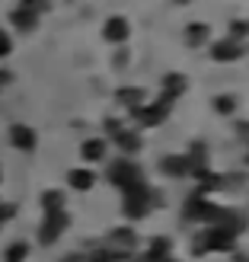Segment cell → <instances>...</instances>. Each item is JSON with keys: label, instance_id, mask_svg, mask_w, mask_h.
Segmentation results:
<instances>
[{"label": "cell", "instance_id": "obj_6", "mask_svg": "<svg viewBox=\"0 0 249 262\" xmlns=\"http://www.w3.org/2000/svg\"><path fill=\"white\" fill-rule=\"evenodd\" d=\"M128 35H131V26H128L125 16H109L106 26H102V38L112 42V45H125Z\"/></svg>", "mask_w": 249, "mask_h": 262}, {"label": "cell", "instance_id": "obj_8", "mask_svg": "<svg viewBox=\"0 0 249 262\" xmlns=\"http://www.w3.org/2000/svg\"><path fill=\"white\" fill-rule=\"evenodd\" d=\"M115 147H119L125 157H131V154H138L141 147H144V141H141V135H138V131H128V128H119V131H115Z\"/></svg>", "mask_w": 249, "mask_h": 262}, {"label": "cell", "instance_id": "obj_7", "mask_svg": "<svg viewBox=\"0 0 249 262\" xmlns=\"http://www.w3.org/2000/svg\"><path fill=\"white\" fill-rule=\"evenodd\" d=\"M10 144L16 150H35V144H38L35 128H29V125H13L10 128Z\"/></svg>", "mask_w": 249, "mask_h": 262}, {"label": "cell", "instance_id": "obj_11", "mask_svg": "<svg viewBox=\"0 0 249 262\" xmlns=\"http://www.w3.org/2000/svg\"><path fill=\"white\" fill-rule=\"evenodd\" d=\"M201 240H208L205 243V250H233V233L230 230H224V227H214L211 233H208V237H201Z\"/></svg>", "mask_w": 249, "mask_h": 262}, {"label": "cell", "instance_id": "obj_12", "mask_svg": "<svg viewBox=\"0 0 249 262\" xmlns=\"http://www.w3.org/2000/svg\"><path fill=\"white\" fill-rule=\"evenodd\" d=\"M160 169L166 176H173V179H182V176H189V157H163L160 160Z\"/></svg>", "mask_w": 249, "mask_h": 262}, {"label": "cell", "instance_id": "obj_1", "mask_svg": "<svg viewBox=\"0 0 249 262\" xmlns=\"http://www.w3.org/2000/svg\"><path fill=\"white\" fill-rule=\"evenodd\" d=\"M125 199H122V211L131 217V221H141V217H147L153 211V205H160V195H156L147 182H141V186H131L122 192Z\"/></svg>", "mask_w": 249, "mask_h": 262}, {"label": "cell", "instance_id": "obj_14", "mask_svg": "<svg viewBox=\"0 0 249 262\" xmlns=\"http://www.w3.org/2000/svg\"><path fill=\"white\" fill-rule=\"evenodd\" d=\"M67 186L77 189V192H89V189L96 186L93 169H71V173H67Z\"/></svg>", "mask_w": 249, "mask_h": 262}, {"label": "cell", "instance_id": "obj_26", "mask_svg": "<svg viewBox=\"0 0 249 262\" xmlns=\"http://www.w3.org/2000/svg\"><path fill=\"white\" fill-rule=\"evenodd\" d=\"M237 135L243 144H249V122H237Z\"/></svg>", "mask_w": 249, "mask_h": 262}, {"label": "cell", "instance_id": "obj_16", "mask_svg": "<svg viewBox=\"0 0 249 262\" xmlns=\"http://www.w3.org/2000/svg\"><path fill=\"white\" fill-rule=\"evenodd\" d=\"M26 259H29V243H26V240H16V243L7 246L4 262H26Z\"/></svg>", "mask_w": 249, "mask_h": 262}, {"label": "cell", "instance_id": "obj_2", "mask_svg": "<svg viewBox=\"0 0 249 262\" xmlns=\"http://www.w3.org/2000/svg\"><path fill=\"white\" fill-rule=\"evenodd\" d=\"M109 182L125 192V189L141 186V182H144V169L131 160V157H122V160H115V163L109 166Z\"/></svg>", "mask_w": 249, "mask_h": 262}, {"label": "cell", "instance_id": "obj_9", "mask_svg": "<svg viewBox=\"0 0 249 262\" xmlns=\"http://www.w3.org/2000/svg\"><path fill=\"white\" fill-rule=\"evenodd\" d=\"M186 86H189L186 74H166L163 77V102L173 106V99H179L182 93H186Z\"/></svg>", "mask_w": 249, "mask_h": 262}, {"label": "cell", "instance_id": "obj_29", "mask_svg": "<svg viewBox=\"0 0 249 262\" xmlns=\"http://www.w3.org/2000/svg\"><path fill=\"white\" fill-rule=\"evenodd\" d=\"M176 4H192V0H176Z\"/></svg>", "mask_w": 249, "mask_h": 262}, {"label": "cell", "instance_id": "obj_21", "mask_svg": "<svg viewBox=\"0 0 249 262\" xmlns=\"http://www.w3.org/2000/svg\"><path fill=\"white\" fill-rule=\"evenodd\" d=\"M42 208L45 211H64V195L61 192H45L42 195Z\"/></svg>", "mask_w": 249, "mask_h": 262}, {"label": "cell", "instance_id": "obj_28", "mask_svg": "<svg viewBox=\"0 0 249 262\" xmlns=\"http://www.w3.org/2000/svg\"><path fill=\"white\" fill-rule=\"evenodd\" d=\"M4 83H10V74H0V90H4Z\"/></svg>", "mask_w": 249, "mask_h": 262}, {"label": "cell", "instance_id": "obj_19", "mask_svg": "<svg viewBox=\"0 0 249 262\" xmlns=\"http://www.w3.org/2000/svg\"><path fill=\"white\" fill-rule=\"evenodd\" d=\"M211 106H214V112H220V115H233V112H237V96H214Z\"/></svg>", "mask_w": 249, "mask_h": 262}, {"label": "cell", "instance_id": "obj_22", "mask_svg": "<svg viewBox=\"0 0 249 262\" xmlns=\"http://www.w3.org/2000/svg\"><path fill=\"white\" fill-rule=\"evenodd\" d=\"M19 10H29L32 16H42L45 10H51V0H22Z\"/></svg>", "mask_w": 249, "mask_h": 262}, {"label": "cell", "instance_id": "obj_15", "mask_svg": "<svg viewBox=\"0 0 249 262\" xmlns=\"http://www.w3.org/2000/svg\"><path fill=\"white\" fill-rule=\"evenodd\" d=\"M80 157H83L86 163H99L102 157H106V141H102V138L83 141V144H80Z\"/></svg>", "mask_w": 249, "mask_h": 262}, {"label": "cell", "instance_id": "obj_10", "mask_svg": "<svg viewBox=\"0 0 249 262\" xmlns=\"http://www.w3.org/2000/svg\"><path fill=\"white\" fill-rule=\"evenodd\" d=\"M134 243H138V237H134V230H131V227L115 230V233H112V246H115L112 256H115V259H125V256H128V250H131Z\"/></svg>", "mask_w": 249, "mask_h": 262}, {"label": "cell", "instance_id": "obj_18", "mask_svg": "<svg viewBox=\"0 0 249 262\" xmlns=\"http://www.w3.org/2000/svg\"><path fill=\"white\" fill-rule=\"evenodd\" d=\"M166 256H169V243L156 237V240L150 243V250H147V262H163Z\"/></svg>", "mask_w": 249, "mask_h": 262}, {"label": "cell", "instance_id": "obj_13", "mask_svg": "<svg viewBox=\"0 0 249 262\" xmlns=\"http://www.w3.org/2000/svg\"><path fill=\"white\" fill-rule=\"evenodd\" d=\"M208 35H211V26L208 23H189L186 26V45L189 48H201L208 42Z\"/></svg>", "mask_w": 249, "mask_h": 262}, {"label": "cell", "instance_id": "obj_25", "mask_svg": "<svg viewBox=\"0 0 249 262\" xmlns=\"http://www.w3.org/2000/svg\"><path fill=\"white\" fill-rule=\"evenodd\" d=\"M10 48H13L10 35H7V32H0V58H7V55H10Z\"/></svg>", "mask_w": 249, "mask_h": 262}, {"label": "cell", "instance_id": "obj_5", "mask_svg": "<svg viewBox=\"0 0 249 262\" xmlns=\"http://www.w3.org/2000/svg\"><path fill=\"white\" fill-rule=\"evenodd\" d=\"M211 58L217 64H233L243 58V42H233V38H220V42L211 45Z\"/></svg>", "mask_w": 249, "mask_h": 262}, {"label": "cell", "instance_id": "obj_30", "mask_svg": "<svg viewBox=\"0 0 249 262\" xmlns=\"http://www.w3.org/2000/svg\"><path fill=\"white\" fill-rule=\"evenodd\" d=\"M246 262H249V256H246Z\"/></svg>", "mask_w": 249, "mask_h": 262}, {"label": "cell", "instance_id": "obj_3", "mask_svg": "<svg viewBox=\"0 0 249 262\" xmlns=\"http://www.w3.org/2000/svg\"><path fill=\"white\" fill-rule=\"evenodd\" d=\"M67 227H71L67 211H45V221H42V227H38V240L45 246H51Z\"/></svg>", "mask_w": 249, "mask_h": 262}, {"label": "cell", "instance_id": "obj_20", "mask_svg": "<svg viewBox=\"0 0 249 262\" xmlns=\"http://www.w3.org/2000/svg\"><path fill=\"white\" fill-rule=\"evenodd\" d=\"M227 38H233V42H246V38H249V19H233Z\"/></svg>", "mask_w": 249, "mask_h": 262}, {"label": "cell", "instance_id": "obj_4", "mask_svg": "<svg viewBox=\"0 0 249 262\" xmlns=\"http://www.w3.org/2000/svg\"><path fill=\"white\" fill-rule=\"evenodd\" d=\"M166 115H169V102H163V99L153 102V106H134L131 109V119L144 128H156L160 122H166Z\"/></svg>", "mask_w": 249, "mask_h": 262}, {"label": "cell", "instance_id": "obj_24", "mask_svg": "<svg viewBox=\"0 0 249 262\" xmlns=\"http://www.w3.org/2000/svg\"><path fill=\"white\" fill-rule=\"evenodd\" d=\"M16 214V205H10V202H0V227L7 224V221Z\"/></svg>", "mask_w": 249, "mask_h": 262}, {"label": "cell", "instance_id": "obj_17", "mask_svg": "<svg viewBox=\"0 0 249 262\" xmlns=\"http://www.w3.org/2000/svg\"><path fill=\"white\" fill-rule=\"evenodd\" d=\"M13 23H16V29L29 32V29H35V26H38V16H32L29 10H16V13H13Z\"/></svg>", "mask_w": 249, "mask_h": 262}, {"label": "cell", "instance_id": "obj_27", "mask_svg": "<svg viewBox=\"0 0 249 262\" xmlns=\"http://www.w3.org/2000/svg\"><path fill=\"white\" fill-rule=\"evenodd\" d=\"M64 262H86V256H67Z\"/></svg>", "mask_w": 249, "mask_h": 262}, {"label": "cell", "instance_id": "obj_23", "mask_svg": "<svg viewBox=\"0 0 249 262\" xmlns=\"http://www.w3.org/2000/svg\"><path fill=\"white\" fill-rule=\"evenodd\" d=\"M119 99L125 102V106H131V109H134V106H141V93H138V90H122V93H119Z\"/></svg>", "mask_w": 249, "mask_h": 262}]
</instances>
